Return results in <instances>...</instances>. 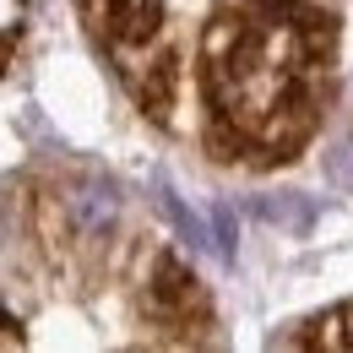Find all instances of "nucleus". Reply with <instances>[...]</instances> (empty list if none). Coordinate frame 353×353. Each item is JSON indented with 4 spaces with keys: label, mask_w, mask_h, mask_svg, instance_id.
Here are the masks:
<instances>
[{
    "label": "nucleus",
    "mask_w": 353,
    "mask_h": 353,
    "mask_svg": "<svg viewBox=\"0 0 353 353\" xmlns=\"http://www.w3.org/2000/svg\"><path fill=\"white\" fill-rule=\"evenodd\" d=\"M326 332H321V343H332V348H353V310L343 315H332V321H321Z\"/></svg>",
    "instance_id": "obj_6"
},
{
    "label": "nucleus",
    "mask_w": 353,
    "mask_h": 353,
    "mask_svg": "<svg viewBox=\"0 0 353 353\" xmlns=\"http://www.w3.org/2000/svg\"><path fill=\"white\" fill-rule=\"evenodd\" d=\"M315 17L288 6H228L207 33V88L212 109L234 136L250 141H283L299 136L288 114L305 120V82L315 65Z\"/></svg>",
    "instance_id": "obj_1"
},
{
    "label": "nucleus",
    "mask_w": 353,
    "mask_h": 353,
    "mask_svg": "<svg viewBox=\"0 0 353 353\" xmlns=\"http://www.w3.org/2000/svg\"><path fill=\"white\" fill-rule=\"evenodd\" d=\"M158 201H163V212L174 218V228L185 234V239H190V245H212V239H207V228H201V218H196V212H185V207H179L169 190H158ZM212 250H218V245H212Z\"/></svg>",
    "instance_id": "obj_4"
},
{
    "label": "nucleus",
    "mask_w": 353,
    "mask_h": 353,
    "mask_svg": "<svg viewBox=\"0 0 353 353\" xmlns=\"http://www.w3.org/2000/svg\"><path fill=\"white\" fill-rule=\"evenodd\" d=\"M326 174H332V185H343V190H353V141H343V147H332V158H326Z\"/></svg>",
    "instance_id": "obj_5"
},
{
    "label": "nucleus",
    "mask_w": 353,
    "mask_h": 353,
    "mask_svg": "<svg viewBox=\"0 0 353 353\" xmlns=\"http://www.w3.org/2000/svg\"><path fill=\"white\" fill-rule=\"evenodd\" d=\"M256 212H261L266 223H277V228H288V234H310L315 201H310V196H294V190H277V196H261V201H256Z\"/></svg>",
    "instance_id": "obj_3"
},
{
    "label": "nucleus",
    "mask_w": 353,
    "mask_h": 353,
    "mask_svg": "<svg viewBox=\"0 0 353 353\" xmlns=\"http://www.w3.org/2000/svg\"><path fill=\"white\" fill-rule=\"evenodd\" d=\"M17 17H22V0H0V39L17 28Z\"/></svg>",
    "instance_id": "obj_7"
},
{
    "label": "nucleus",
    "mask_w": 353,
    "mask_h": 353,
    "mask_svg": "<svg viewBox=\"0 0 353 353\" xmlns=\"http://www.w3.org/2000/svg\"><path fill=\"white\" fill-rule=\"evenodd\" d=\"M65 212H71V223L88 234V239H98V234H109V223H114V212H120V196H114V185L109 179H77L71 190H65Z\"/></svg>",
    "instance_id": "obj_2"
}]
</instances>
